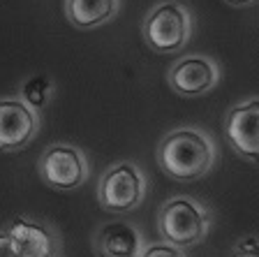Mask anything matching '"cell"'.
Here are the masks:
<instances>
[{"instance_id": "1", "label": "cell", "mask_w": 259, "mask_h": 257, "mask_svg": "<svg viewBox=\"0 0 259 257\" xmlns=\"http://www.w3.org/2000/svg\"><path fill=\"white\" fill-rule=\"evenodd\" d=\"M157 165L169 178L190 183L206 176L218 158L215 141L197 125H183L167 132L155 151Z\"/></svg>"}, {"instance_id": "2", "label": "cell", "mask_w": 259, "mask_h": 257, "mask_svg": "<svg viewBox=\"0 0 259 257\" xmlns=\"http://www.w3.org/2000/svg\"><path fill=\"white\" fill-rule=\"evenodd\" d=\"M208 206L194 197H171L157 211V232L162 241L178 248H192L206 239L210 230Z\"/></svg>"}, {"instance_id": "3", "label": "cell", "mask_w": 259, "mask_h": 257, "mask_svg": "<svg viewBox=\"0 0 259 257\" xmlns=\"http://www.w3.org/2000/svg\"><path fill=\"white\" fill-rule=\"evenodd\" d=\"M148 195V178L132 160L111 165L97 183V202L109 213H130L144 204Z\"/></svg>"}, {"instance_id": "4", "label": "cell", "mask_w": 259, "mask_h": 257, "mask_svg": "<svg viewBox=\"0 0 259 257\" xmlns=\"http://www.w3.org/2000/svg\"><path fill=\"white\" fill-rule=\"evenodd\" d=\"M141 32L155 54H178L190 42L192 14L183 3L164 0L146 14Z\"/></svg>"}, {"instance_id": "5", "label": "cell", "mask_w": 259, "mask_h": 257, "mask_svg": "<svg viewBox=\"0 0 259 257\" xmlns=\"http://www.w3.org/2000/svg\"><path fill=\"white\" fill-rule=\"evenodd\" d=\"M37 174L54 190H74L91 176L86 153L74 144H51L37 160Z\"/></svg>"}, {"instance_id": "6", "label": "cell", "mask_w": 259, "mask_h": 257, "mask_svg": "<svg viewBox=\"0 0 259 257\" xmlns=\"http://www.w3.org/2000/svg\"><path fill=\"white\" fill-rule=\"evenodd\" d=\"M220 65L210 56L190 54L178 58L167 72V84L176 95L199 97L206 95L220 84Z\"/></svg>"}, {"instance_id": "7", "label": "cell", "mask_w": 259, "mask_h": 257, "mask_svg": "<svg viewBox=\"0 0 259 257\" xmlns=\"http://www.w3.org/2000/svg\"><path fill=\"white\" fill-rule=\"evenodd\" d=\"M39 132V112L21 97L0 100V151L14 153L30 144Z\"/></svg>"}, {"instance_id": "8", "label": "cell", "mask_w": 259, "mask_h": 257, "mask_svg": "<svg viewBox=\"0 0 259 257\" xmlns=\"http://www.w3.org/2000/svg\"><path fill=\"white\" fill-rule=\"evenodd\" d=\"M225 137L238 156L259 165V97L238 102L227 112Z\"/></svg>"}, {"instance_id": "9", "label": "cell", "mask_w": 259, "mask_h": 257, "mask_svg": "<svg viewBox=\"0 0 259 257\" xmlns=\"http://www.w3.org/2000/svg\"><path fill=\"white\" fill-rule=\"evenodd\" d=\"M144 248V234L132 223H104L93 236V252L97 257H139Z\"/></svg>"}, {"instance_id": "10", "label": "cell", "mask_w": 259, "mask_h": 257, "mask_svg": "<svg viewBox=\"0 0 259 257\" xmlns=\"http://www.w3.org/2000/svg\"><path fill=\"white\" fill-rule=\"evenodd\" d=\"M7 234L12 236L16 250L21 252V257H44V255H56L58 252V236L51 227L44 223H37L26 215L12 220V225L7 227Z\"/></svg>"}, {"instance_id": "11", "label": "cell", "mask_w": 259, "mask_h": 257, "mask_svg": "<svg viewBox=\"0 0 259 257\" xmlns=\"http://www.w3.org/2000/svg\"><path fill=\"white\" fill-rule=\"evenodd\" d=\"M120 10V0H65V16L72 26L91 30L109 23Z\"/></svg>"}, {"instance_id": "12", "label": "cell", "mask_w": 259, "mask_h": 257, "mask_svg": "<svg viewBox=\"0 0 259 257\" xmlns=\"http://www.w3.org/2000/svg\"><path fill=\"white\" fill-rule=\"evenodd\" d=\"M51 95H54V81L44 75H35L30 79H26L21 86V93H19V97L26 104H30L32 109H37V112L42 107H47Z\"/></svg>"}, {"instance_id": "13", "label": "cell", "mask_w": 259, "mask_h": 257, "mask_svg": "<svg viewBox=\"0 0 259 257\" xmlns=\"http://www.w3.org/2000/svg\"><path fill=\"white\" fill-rule=\"evenodd\" d=\"M139 257H188V255H185L183 248L160 241V243H146V248L141 250Z\"/></svg>"}, {"instance_id": "14", "label": "cell", "mask_w": 259, "mask_h": 257, "mask_svg": "<svg viewBox=\"0 0 259 257\" xmlns=\"http://www.w3.org/2000/svg\"><path fill=\"white\" fill-rule=\"evenodd\" d=\"M232 257H259V236H243L234 246Z\"/></svg>"}, {"instance_id": "15", "label": "cell", "mask_w": 259, "mask_h": 257, "mask_svg": "<svg viewBox=\"0 0 259 257\" xmlns=\"http://www.w3.org/2000/svg\"><path fill=\"white\" fill-rule=\"evenodd\" d=\"M0 257H21V252L16 250L12 236L5 232H0Z\"/></svg>"}, {"instance_id": "16", "label": "cell", "mask_w": 259, "mask_h": 257, "mask_svg": "<svg viewBox=\"0 0 259 257\" xmlns=\"http://www.w3.org/2000/svg\"><path fill=\"white\" fill-rule=\"evenodd\" d=\"M227 3L234 7H248V5H254L257 0H227Z\"/></svg>"}, {"instance_id": "17", "label": "cell", "mask_w": 259, "mask_h": 257, "mask_svg": "<svg viewBox=\"0 0 259 257\" xmlns=\"http://www.w3.org/2000/svg\"><path fill=\"white\" fill-rule=\"evenodd\" d=\"M44 257H58V255H44Z\"/></svg>"}]
</instances>
